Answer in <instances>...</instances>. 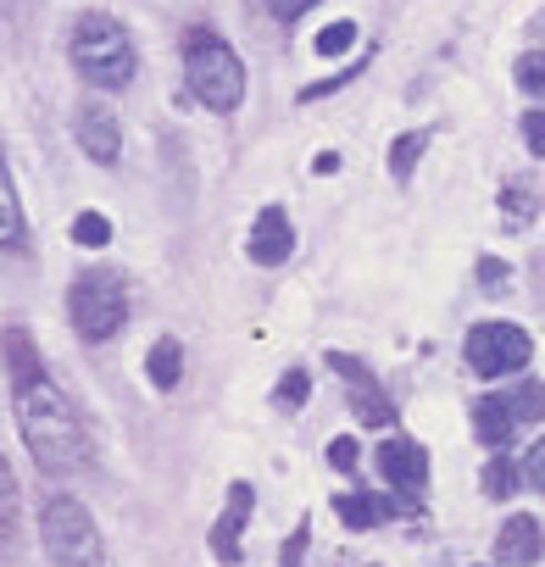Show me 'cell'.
<instances>
[{"label": "cell", "instance_id": "cell-1", "mask_svg": "<svg viewBox=\"0 0 545 567\" xmlns=\"http://www.w3.org/2000/svg\"><path fill=\"white\" fill-rule=\"evenodd\" d=\"M18 423H23V440H29V451H34V462L45 473H79L90 462L84 423H79L73 401L45 373L18 384Z\"/></svg>", "mask_w": 545, "mask_h": 567}, {"label": "cell", "instance_id": "cell-2", "mask_svg": "<svg viewBox=\"0 0 545 567\" xmlns=\"http://www.w3.org/2000/svg\"><path fill=\"white\" fill-rule=\"evenodd\" d=\"M184 84L206 112H234L245 101V68H239L234 45L212 29H195L184 40Z\"/></svg>", "mask_w": 545, "mask_h": 567}, {"label": "cell", "instance_id": "cell-3", "mask_svg": "<svg viewBox=\"0 0 545 567\" xmlns=\"http://www.w3.org/2000/svg\"><path fill=\"white\" fill-rule=\"evenodd\" d=\"M68 51H73V68L90 84H101V90H123L134 79V68H140V51H134L128 29L112 23L106 12H84L73 23V45Z\"/></svg>", "mask_w": 545, "mask_h": 567}, {"label": "cell", "instance_id": "cell-4", "mask_svg": "<svg viewBox=\"0 0 545 567\" xmlns=\"http://www.w3.org/2000/svg\"><path fill=\"white\" fill-rule=\"evenodd\" d=\"M40 539H45V550H51L56 567H101L95 517H90V506L73 501V495L45 501V512H40Z\"/></svg>", "mask_w": 545, "mask_h": 567}, {"label": "cell", "instance_id": "cell-5", "mask_svg": "<svg viewBox=\"0 0 545 567\" xmlns=\"http://www.w3.org/2000/svg\"><path fill=\"white\" fill-rule=\"evenodd\" d=\"M68 312H73V329L84 340H112L128 318V290H123V278L106 272V267H90L73 278V290H68Z\"/></svg>", "mask_w": 545, "mask_h": 567}, {"label": "cell", "instance_id": "cell-6", "mask_svg": "<svg viewBox=\"0 0 545 567\" xmlns=\"http://www.w3.org/2000/svg\"><path fill=\"white\" fill-rule=\"evenodd\" d=\"M528 357H534V340H528L517 323H479V329L467 334V368H473L479 379H506V373H517Z\"/></svg>", "mask_w": 545, "mask_h": 567}, {"label": "cell", "instance_id": "cell-7", "mask_svg": "<svg viewBox=\"0 0 545 567\" xmlns=\"http://www.w3.org/2000/svg\"><path fill=\"white\" fill-rule=\"evenodd\" d=\"M379 473L384 484H395L401 495H418L429 484V451L418 440H384L379 445Z\"/></svg>", "mask_w": 545, "mask_h": 567}, {"label": "cell", "instance_id": "cell-8", "mask_svg": "<svg viewBox=\"0 0 545 567\" xmlns=\"http://www.w3.org/2000/svg\"><path fill=\"white\" fill-rule=\"evenodd\" d=\"M290 250H296L290 217H285L279 206H267V212L256 217V228H250V261H256V267H279V261H290Z\"/></svg>", "mask_w": 545, "mask_h": 567}, {"label": "cell", "instance_id": "cell-9", "mask_svg": "<svg viewBox=\"0 0 545 567\" xmlns=\"http://www.w3.org/2000/svg\"><path fill=\"white\" fill-rule=\"evenodd\" d=\"M545 556V528L534 517H506L501 534H495V561L506 567H534Z\"/></svg>", "mask_w": 545, "mask_h": 567}, {"label": "cell", "instance_id": "cell-10", "mask_svg": "<svg viewBox=\"0 0 545 567\" xmlns=\"http://www.w3.org/2000/svg\"><path fill=\"white\" fill-rule=\"evenodd\" d=\"M79 145L101 162V167H112L117 156H123V134H117V117L106 112V106H84L79 112Z\"/></svg>", "mask_w": 545, "mask_h": 567}, {"label": "cell", "instance_id": "cell-11", "mask_svg": "<svg viewBox=\"0 0 545 567\" xmlns=\"http://www.w3.org/2000/svg\"><path fill=\"white\" fill-rule=\"evenodd\" d=\"M250 506H256L250 484H234V489H228V506H223V517H217V528H212V550H217V561H239V528H245Z\"/></svg>", "mask_w": 545, "mask_h": 567}, {"label": "cell", "instance_id": "cell-12", "mask_svg": "<svg viewBox=\"0 0 545 567\" xmlns=\"http://www.w3.org/2000/svg\"><path fill=\"white\" fill-rule=\"evenodd\" d=\"M329 362H335V373H340V379H351V384H357V395H351V401H357V417H362V423H390V401L379 395L373 373H368L362 362H351L346 351H335Z\"/></svg>", "mask_w": 545, "mask_h": 567}, {"label": "cell", "instance_id": "cell-13", "mask_svg": "<svg viewBox=\"0 0 545 567\" xmlns=\"http://www.w3.org/2000/svg\"><path fill=\"white\" fill-rule=\"evenodd\" d=\"M473 429H479V440H484L490 451H501V445L512 440V429H517V423H512V412H506V401H501V395H484V401L473 406Z\"/></svg>", "mask_w": 545, "mask_h": 567}, {"label": "cell", "instance_id": "cell-14", "mask_svg": "<svg viewBox=\"0 0 545 567\" xmlns=\"http://www.w3.org/2000/svg\"><path fill=\"white\" fill-rule=\"evenodd\" d=\"M335 512H340V523H346V528H379V523L390 517V501H379V495L357 489V495H340V501H335Z\"/></svg>", "mask_w": 545, "mask_h": 567}, {"label": "cell", "instance_id": "cell-15", "mask_svg": "<svg viewBox=\"0 0 545 567\" xmlns=\"http://www.w3.org/2000/svg\"><path fill=\"white\" fill-rule=\"evenodd\" d=\"M23 239V206H18V184H12V167L0 156V250Z\"/></svg>", "mask_w": 545, "mask_h": 567}, {"label": "cell", "instance_id": "cell-16", "mask_svg": "<svg viewBox=\"0 0 545 567\" xmlns=\"http://www.w3.org/2000/svg\"><path fill=\"white\" fill-rule=\"evenodd\" d=\"M145 379H151L156 390H173V384L184 379V351H178V340H156V346H151V357H145Z\"/></svg>", "mask_w": 545, "mask_h": 567}, {"label": "cell", "instance_id": "cell-17", "mask_svg": "<svg viewBox=\"0 0 545 567\" xmlns=\"http://www.w3.org/2000/svg\"><path fill=\"white\" fill-rule=\"evenodd\" d=\"M501 401H506L512 423H539V417H545V384H539V379H528V384L506 390Z\"/></svg>", "mask_w": 545, "mask_h": 567}, {"label": "cell", "instance_id": "cell-18", "mask_svg": "<svg viewBox=\"0 0 545 567\" xmlns=\"http://www.w3.org/2000/svg\"><path fill=\"white\" fill-rule=\"evenodd\" d=\"M7 362H12V379L18 384H29V379H40V362H34V351H29V334H7Z\"/></svg>", "mask_w": 545, "mask_h": 567}, {"label": "cell", "instance_id": "cell-19", "mask_svg": "<svg viewBox=\"0 0 545 567\" xmlns=\"http://www.w3.org/2000/svg\"><path fill=\"white\" fill-rule=\"evenodd\" d=\"M12 528H18V478L0 456V539H12Z\"/></svg>", "mask_w": 545, "mask_h": 567}, {"label": "cell", "instance_id": "cell-20", "mask_svg": "<svg viewBox=\"0 0 545 567\" xmlns=\"http://www.w3.org/2000/svg\"><path fill=\"white\" fill-rule=\"evenodd\" d=\"M423 145H429V134H407V140H395V145H390V173H395V178H407V173H412V162L423 156Z\"/></svg>", "mask_w": 545, "mask_h": 567}, {"label": "cell", "instance_id": "cell-21", "mask_svg": "<svg viewBox=\"0 0 545 567\" xmlns=\"http://www.w3.org/2000/svg\"><path fill=\"white\" fill-rule=\"evenodd\" d=\"M73 239H79V245H90V250H101V245L112 239V223H106L101 212H79V223H73Z\"/></svg>", "mask_w": 545, "mask_h": 567}, {"label": "cell", "instance_id": "cell-22", "mask_svg": "<svg viewBox=\"0 0 545 567\" xmlns=\"http://www.w3.org/2000/svg\"><path fill=\"white\" fill-rule=\"evenodd\" d=\"M517 489V467L506 462V456H495L490 467H484V495H495V501H506Z\"/></svg>", "mask_w": 545, "mask_h": 567}, {"label": "cell", "instance_id": "cell-23", "mask_svg": "<svg viewBox=\"0 0 545 567\" xmlns=\"http://www.w3.org/2000/svg\"><path fill=\"white\" fill-rule=\"evenodd\" d=\"M517 84H523L528 95L545 101V51H528V56L517 62Z\"/></svg>", "mask_w": 545, "mask_h": 567}, {"label": "cell", "instance_id": "cell-24", "mask_svg": "<svg viewBox=\"0 0 545 567\" xmlns=\"http://www.w3.org/2000/svg\"><path fill=\"white\" fill-rule=\"evenodd\" d=\"M357 45V23H329L323 34H318V51L323 56H340V51H351Z\"/></svg>", "mask_w": 545, "mask_h": 567}, {"label": "cell", "instance_id": "cell-25", "mask_svg": "<svg viewBox=\"0 0 545 567\" xmlns=\"http://www.w3.org/2000/svg\"><path fill=\"white\" fill-rule=\"evenodd\" d=\"M307 390H312V384H307V373H285V379H279V406H285V412H296V406L307 401Z\"/></svg>", "mask_w": 545, "mask_h": 567}, {"label": "cell", "instance_id": "cell-26", "mask_svg": "<svg viewBox=\"0 0 545 567\" xmlns=\"http://www.w3.org/2000/svg\"><path fill=\"white\" fill-rule=\"evenodd\" d=\"M318 7V0H267V12L279 18V23H296V18H307Z\"/></svg>", "mask_w": 545, "mask_h": 567}, {"label": "cell", "instance_id": "cell-27", "mask_svg": "<svg viewBox=\"0 0 545 567\" xmlns=\"http://www.w3.org/2000/svg\"><path fill=\"white\" fill-rule=\"evenodd\" d=\"M523 478H528V484H534V489L545 495V440H539V445H534V451L523 456Z\"/></svg>", "mask_w": 545, "mask_h": 567}, {"label": "cell", "instance_id": "cell-28", "mask_svg": "<svg viewBox=\"0 0 545 567\" xmlns=\"http://www.w3.org/2000/svg\"><path fill=\"white\" fill-rule=\"evenodd\" d=\"M523 140H528L534 156H545V112H528V117H523Z\"/></svg>", "mask_w": 545, "mask_h": 567}, {"label": "cell", "instance_id": "cell-29", "mask_svg": "<svg viewBox=\"0 0 545 567\" xmlns=\"http://www.w3.org/2000/svg\"><path fill=\"white\" fill-rule=\"evenodd\" d=\"M329 462L351 473V467H357V440H335V445H329Z\"/></svg>", "mask_w": 545, "mask_h": 567}, {"label": "cell", "instance_id": "cell-30", "mask_svg": "<svg viewBox=\"0 0 545 567\" xmlns=\"http://www.w3.org/2000/svg\"><path fill=\"white\" fill-rule=\"evenodd\" d=\"M479 278H484V284H501V278H506V267H501V261H484V267H479Z\"/></svg>", "mask_w": 545, "mask_h": 567}]
</instances>
